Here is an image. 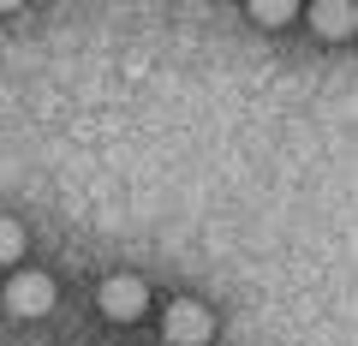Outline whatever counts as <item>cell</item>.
Here are the masks:
<instances>
[{
	"label": "cell",
	"mask_w": 358,
	"mask_h": 346,
	"mask_svg": "<svg viewBox=\"0 0 358 346\" xmlns=\"http://www.w3.org/2000/svg\"><path fill=\"white\" fill-rule=\"evenodd\" d=\"M6 310L13 317H42V310H54V281L42 269H24L6 281Z\"/></svg>",
	"instance_id": "cell-1"
},
{
	"label": "cell",
	"mask_w": 358,
	"mask_h": 346,
	"mask_svg": "<svg viewBox=\"0 0 358 346\" xmlns=\"http://www.w3.org/2000/svg\"><path fill=\"white\" fill-rule=\"evenodd\" d=\"M167 340L173 346H203L209 334H215V322H209V310L203 305H192V298H179V305H167Z\"/></svg>",
	"instance_id": "cell-2"
},
{
	"label": "cell",
	"mask_w": 358,
	"mask_h": 346,
	"mask_svg": "<svg viewBox=\"0 0 358 346\" xmlns=\"http://www.w3.org/2000/svg\"><path fill=\"white\" fill-rule=\"evenodd\" d=\"M143 305H150V287H143L138 275H114V281H102V310H108L114 322L143 317Z\"/></svg>",
	"instance_id": "cell-3"
},
{
	"label": "cell",
	"mask_w": 358,
	"mask_h": 346,
	"mask_svg": "<svg viewBox=\"0 0 358 346\" xmlns=\"http://www.w3.org/2000/svg\"><path fill=\"white\" fill-rule=\"evenodd\" d=\"M310 24H317L322 36H352L358 6H352V0H322V6H310Z\"/></svg>",
	"instance_id": "cell-4"
},
{
	"label": "cell",
	"mask_w": 358,
	"mask_h": 346,
	"mask_svg": "<svg viewBox=\"0 0 358 346\" xmlns=\"http://www.w3.org/2000/svg\"><path fill=\"white\" fill-rule=\"evenodd\" d=\"M18 251H24V227L0 215V263H18Z\"/></svg>",
	"instance_id": "cell-5"
},
{
	"label": "cell",
	"mask_w": 358,
	"mask_h": 346,
	"mask_svg": "<svg viewBox=\"0 0 358 346\" xmlns=\"http://www.w3.org/2000/svg\"><path fill=\"white\" fill-rule=\"evenodd\" d=\"M293 13H299L293 0H275V6H268V0H263V6H251V18H257V24H287V18H293Z\"/></svg>",
	"instance_id": "cell-6"
}]
</instances>
